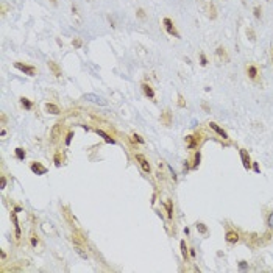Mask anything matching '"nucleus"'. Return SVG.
<instances>
[{
	"label": "nucleus",
	"mask_w": 273,
	"mask_h": 273,
	"mask_svg": "<svg viewBox=\"0 0 273 273\" xmlns=\"http://www.w3.org/2000/svg\"><path fill=\"white\" fill-rule=\"evenodd\" d=\"M237 240H239V234H237L236 231H228V233H226V242L236 243Z\"/></svg>",
	"instance_id": "obj_12"
},
{
	"label": "nucleus",
	"mask_w": 273,
	"mask_h": 273,
	"mask_svg": "<svg viewBox=\"0 0 273 273\" xmlns=\"http://www.w3.org/2000/svg\"><path fill=\"white\" fill-rule=\"evenodd\" d=\"M268 226H271V228H273V212L268 215Z\"/></svg>",
	"instance_id": "obj_34"
},
{
	"label": "nucleus",
	"mask_w": 273,
	"mask_h": 273,
	"mask_svg": "<svg viewBox=\"0 0 273 273\" xmlns=\"http://www.w3.org/2000/svg\"><path fill=\"white\" fill-rule=\"evenodd\" d=\"M55 164H56V166H59V164H61V162H59V156H58V155L55 156Z\"/></svg>",
	"instance_id": "obj_37"
},
{
	"label": "nucleus",
	"mask_w": 273,
	"mask_h": 273,
	"mask_svg": "<svg viewBox=\"0 0 273 273\" xmlns=\"http://www.w3.org/2000/svg\"><path fill=\"white\" fill-rule=\"evenodd\" d=\"M161 122H162L166 126L172 125V112H170V109H166V111L161 114Z\"/></svg>",
	"instance_id": "obj_8"
},
{
	"label": "nucleus",
	"mask_w": 273,
	"mask_h": 273,
	"mask_svg": "<svg viewBox=\"0 0 273 273\" xmlns=\"http://www.w3.org/2000/svg\"><path fill=\"white\" fill-rule=\"evenodd\" d=\"M72 45H73V47H77V49H80V47L83 45V41H81L80 38H73V41H72Z\"/></svg>",
	"instance_id": "obj_23"
},
{
	"label": "nucleus",
	"mask_w": 273,
	"mask_h": 273,
	"mask_svg": "<svg viewBox=\"0 0 273 273\" xmlns=\"http://www.w3.org/2000/svg\"><path fill=\"white\" fill-rule=\"evenodd\" d=\"M136 16H138L139 19H142V21L147 17V16H145V11H144L142 8H139V10H138V13H136Z\"/></svg>",
	"instance_id": "obj_25"
},
{
	"label": "nucleus",
	"mask_w": 273,
	"mask_h": 273,
	"mask_svg": "<svg viewBox=\"0 0 273 273\" xmlns=\"http://www.w3.org/2000/svg\"><path fill=\"white\" fill-rule=\"evenodd\" d=\"M186 142H187V147L192 150L198 145L200 142V136H186Z\"/></svg>",
	"instance_id": "obj_6"
},
{
	"label": "nucleus",
	"mask_w": 273,
	"mask_h": 273,
	"mask_svg": "<svg viewBox=\"0 0 273 273\" xmlns=\"http://www.w3.org/2000/svg\"><path fill=\"white\" fill-rule=\"evenodd\" d=\"M247 73H248V77L251 80H256V77H257V67L256 66H248L247 67Z\"/></svg>",
	"instance_id": "obj_15"
},
{
	"label": "nucleus",
	"mask_w": 273,
	"mask_h": 273,
	"mask_svg": "<svg viewBox=\"0 0 273 273\" xmlns=\"http://www.w3.org/2000/svg\"><path fill=\"white\" fill-rule=\"evenodd\" d=\"M31 243H33V245H36V243H38V239H36V237H35V236H33V237H31Z\"/></svg>",
	"instance_id": "obj_38"
},
{
	"label": "nucleus",
	"mask_w": 273,
	"mask_h": 273,
	"mask_svg": "<svg viewBox=\"0 0 273 273\" xmlns=\"http://www.w3.org/2000/svg\"><path fill=\"white\" fill-rule=\"evenodd\" d=\"M50 3H52L53 7H58V2H56V0H50Z\"/></svg>",
	"instance_id": "obj_39"
},
{
	"label": "nucleus",
	"mask_w": 273,
	"mask_h": 273,
	"mask_svg": "<svg viewBox=\"0 0 273 273\" xmlns=\"http://www.w3.org/2000/svg\"><path fill=\"white\" fill-rule=\"evenodd\" d=\"M21 101H22V105H24V108H25V109H31V106H33V105H31V101H30L28 98L22 97V98H21Z\"/></svg>",
	"instance_id": "obj_21"
},
{
	"label": "nucleus",
	"mask_w": 273,
	"mask_h": 273,
	"mask_svg": "<svg viewBox=\"0 0 273 273\" xmlns=\"http://www.w3.org/2000/svg\"><path fill=\"white\" fill-rule=\"evenodd\" d=\"M240 159H242L243 167H245L247 170H250V169H251V159H250V156H248L247 150H240Z\"/></svg>",
	"instance_id": "obj_5"
},
{
	"label": "nucleus",
	"mask_w": 273,
	"mask_h": 273,
	"mask_svg": "<svg viewBox=\"0 0 273 273\" xmlns=\"http://www.w3.org/2000/svg\"><path fill=\"white\" fill-rule=\"evenodd\" d=\"M14 67L16 69H19L21 72H24L25 75H28V77H35L36 75V67L35 66H28V64H22V63H14Z\"/></svg>",
	"instance_id": "obj_1"
},
{
	"label": "nucleus",
	"mask_w": 273,
	"mask_h": 273,
	"mask_svg": "<svg viewBox=\"0 0 273 273\" xmlns=\"http://www.w3.org/2000/svg\"><path fill=\"white\" fill-rule=\"evenodd\" d=\"M59 131H61V122H56L52 128V139L56 141L58 139V136H59Z\"/></svg>",
	"instance_id": "obj_13"
},
{
	"label": "nucleus",
	"mask_w": 273,
	"mask_h": 273,
	"mask_svg": "<svg viewBox=\"0 0 273 273\" xmlns=\"http://www.w3.org/2000/svg\"><path fill=\"white\" fill-rule=\"evenodd\" d=\"M180 247H181L183 257H184V259H187V247H186V242H184V240H181V242H180Z\"/></svg>",
	"instance_id": "obj_20"
},
{
	"label": "nucleus",
	"mask_w": 273,
	"mask_h": 273,
	"mask_svg": "<svg viewBox=\"0 0 273 273\" xmlns=\"http://www.w3.org/2000/svg\"><path fill=\"white\" fill-rule=\"evenodd\" d=\"M209 126H211V128H212V129H214V131H215L217 134H220V136H222L223 139H228V134H226V131H225L223 128H220V126H219L217 123L211 122V123H209Z\"/></svg>",
	"instance_id": "obj_9"
},
{
	"label": "nucleus",
	"mask_w": 273,
	"mask_h": 273,
	"mask_svg": "<svg viewBox=\"0 0 273 273\" xmlns=\"http://www.w3.org/2000/svg\"><path fill=\"white\" fill-rule=\"evenodd\" d=\"M200 159H201V155H200V153H195V162H194V169H197V167H198V164H200Z\"/></svg>",
	"instance_id": "obj_27"
},
{
	"label": "nucleus",
	"mask_w": 273,
	"mask_h": 273,
	"mask_svg": "<svg viewBox=\"0 0 273 273\" xmlns=\"http://www.w3.org/2000/svg\"><path fill=\"white\" fill-rule=\"evenodd\" d=\"M166 208H167V215H169V217H172V203L169 201V203L166 205Z\"/></svg>",
	"instance_id": "obj_30"
},
{
	"label": "nucleus",
	"mask_w": 273,
	"mask_h": 273,
	"mask_svg": "<svg viewBox=\"0 0 273 273\" xmlns=\"http://www.w3.org/2000/svg\"><path fill=\"white\" fill-rule=\"evenodd\" d=\"M0 186H2V189H5V187H7V178H5V177L0 178Z\"/></svg>",
	"instance_id": "obj_31"
},
{
	"label": "nucleus",
	"mask_w": 273,
	"mask_h": 273,
	"mask_svg": "<svg viewBox=\"0 0 273 273\" xmlns=\"http://www.w3.org/2000/svg\"><path fill=\"white\" fill-rule=\"evenodd\" d=\"M197 229H198V233H201V234H206V233H208V228H206L205 223H197Z\"/></svg>",
	"instance_id": "obj_22"
},
{
	"label": "nucleus",
	"mask_w": 273,
	"mask_h": 273,
	"mask_svg": "<svg viewBox=\"0 0 273 273\" xmlns=\"http://www.w3.org/2000/svg\"><path fill=\"white\" fill-rule=\"evenodd\" d=\"M136 161L139 162V166L142 167L144 172H150V164H148V161L145 159L144 155H139V153H138V155H136Z\"/></svg>",
	"instance_id": "obj_4"
},
{
	"label": "nucleus",
	"mask_w": 273,
	"mask_h": 273,
	"mask_svg": "<svg viewBox=\"0 0 273 273\" xmlns=\"http://www.w3.org/2000/svg\"><path fill=\"white\" fill-rule=\"evenodd\" d=\"M209 17H211L212 21L217 17V11H215V7H214V3H211V5H209Z\"/></svg>",
	"instance_id": "obj_18"
},
{
	"label": "nucleus",
	"mask_w": 273,
	"mask_h": 273,
	"mask_svg": "<svg viewBox=\"0 0 273 273\" xmlns=\"http://www.w3.org/2000/svg\"><path fill=\"white\" fill-rule=\"evenodd\" d=\"M45 111L50 112V114H55V115L59 114V108H58L56 105H53V103H47V105H45Z\"/></svg>",
	"instance_id": "obj_16"
},
{
	"label": "nucleus",
	"mask_w": 273,
	"mask_h": 273,
	"mask_svg": "<svg viewBox=\"0 0 273 273\" xmlns=\"http://www.w3.org/2000/svg\"><path fill=\"white\" fill-rule=\"evenodd\" d=\"M162 24H164V28H166V31H167L170 36H173V38H181V36H180V33L177 31V28H175L173 22H172L169 17H166V19L162 21Z\"/></svg>",
	"instance_id": "obj_2"
},
{
	"label": "nucleus",
	"mask_w": 273,
	"mask_h": 273,
	"mask_svg": "<svg viewBox=\"0 0 273 273\" xmlns=\"http://www.w3.org/2000/svg\"><path fill=\"white\" fill-rule=\"evenodd\" d=\"M200 61H201V63H200L201 66H206V64H208V59H206V56H205L203 53L200 55Z\"/></svg>",
	"instance_id": "obj_29"
},
{
	"label": "nucleus",
	"mask_w": 273,
	"mask_h": 273,
	"mask_svg": "<svg viewBox=\"0 0 273 273\" xmlns=\"http://www.w3.org/2000/svg\"><path fill=\"white\" fill-rule=\"evenodd\" d=\"M16 156H17V159H24V158H25L24 148H16Z\"/></svg>",
	"instance_id": "obj_24"
},
{
	"label": "nucleus",
	"mask_w": 273,
	"mask_h": 273,
	"mask_svg": "<svg viewBox=\"0 0 273 273\" xmlns=\"http://www.w3.org/2000/svg\"><path fill=\"white\" fill-rule=\"evenodd\" d=\"M178 98H180V101H178V105H180V106H181V108H183V106H184V98H183V97H181V95H180V97H178Z\"/></svg>",
	"instance_id": "obj_36"
},
{
	"label": "nucleus",
	"mask_w": 273,
	"mask_h": 273,
	"mask_svg": "<svg viewBox=\"0 0 273 273\" xmlns=\"http://www.w3.org/2000/svg\"><path fill=\"white\" fill-rule=\"evenodd\" d=\"M75 250H77V253H78L81 257H84V259L87 257V254H86V253H83V250H81V247H80V245H75Z\"/></svg>",
	"instance_id": "obj_26"
},
{
	"label": "nucleus",
	"mask_w": 273,
	"mask_h": 273,
	"mask_svg": "<svg viewBox=\"0 0 273 273\" xmlns=\"http://www.w3.org/2000/svg\"><path fill=\"white\" fill-rule=\"evenodd\" d=\"M253 13H254V17H256V19H261V8H259V7H254Z\"/></svg>",
	"instance_id": "obj_28"
},
{
	"label": "nucleus",
	"mask_w": 273,
	"mask_h": 273,
	"mask_svg": "<svg viewBox=\"0 0 273 273\" xmlns=\"http://www.w3.org/2000/svg\"><path fill=\"white\" fill-rule=\"evenodd\" d=\"M72 138H73V133H69V134H67V139H66V145H69V144H70Z\"/></svg>",
	"instance_id": "obj_33"
},
{
	"label": "nucleus",
	"mask_w": 273,
	"mask_h": 273,
	"mask_svg": "<svg viewBox=\"0 0 273 273\" xmlns=\"http://www.w3.org/2000/svg\"><path fill=\"white\" fill-rule=\"evenodd\" d=\"M142 91H144V94H145L148 98H155V91H153V87H152L150 84L144 83V84H142Z\"/></svg>",
	"instance_id": "obj_11"
},
{
	"label": "nucleus",
	"mask_w": 273,
	"mask_h": 273,
	"mask_svg": "<svg viewBox=\"0 0 273 273\" xmlns=\"http://www.w3.org/2000/svg\"><path fill=\"white\" fill-rule=\"evenodd\" d=\"M247 35H250V39H251V41H254V33H253L251 30H248V31H247Z\"/></svg>",
	"instance_id": "obj_35"
},
{
	"label": "nucleus",
	"mask_w": 273,
	"mask_h": 273,
	"mask_svg": "<svg viewBox=\"0 0 273 273\" xmlns=\"http://www.w3.org/2000/svg\"><path fill=\"white\" fill-rule=\"evenodd\" d=\"M245 267H247V264H245V261H242L240 262V268H245Z\"/></svg>",
	"instance_id": "obj_40"
},
{
	"label": "nucleus",
	"mask_w": 273,
	"mask_h": 273,
	"mask_svg": "<svg viewBox=\"0 0 273 273\" xmlns=\"http://www.w3.org/2000/svg\"><path fill=\"white\" fill-rule=\"evenodd\" d=\"M13 222H14V226H16V236L19 237L21 236V229H19V222H17V217H16V212H13Z\"/></svg>",
	"instance_id": "obj_17"
},
{
	"label": "nucleus",
	"mask_w": 273,
	"mask_h": 273,
	"mask_svg": "<svg viewBox=\"0 0 273 273\" xmlns=\"http://www.w3.org/2000/svg\"><path fill=\"white\" fill-rule=\"evenodd\" d=\"M31 172H35L36 175H44V173H47V167H44L39 162H33L31 164Z\"/></svg>",
	"instance_id": "obj_7"
},
{
	"label": "nucleus",
	"mask_w": 273,
	"mask_h": 273,
	"mask_svg": "<svg viewBox=\"0 0 273 273\" xmlns=\"http://www.w3.org/2000/svg\"><path fill=\"white\" fill-rule=\"evenodd\" d=\"M217 56H219V58H225V61H228V56H226V52H225L223 47H219V49H217Z\"/></svg>",
	"instance_id": "obj_19"
},
{
	"label": "nucleus",
	"mask_w": 273,
	"mask_h": 273,
	"mask_svg": "<svg viewBox=\"0 0 273 273\" xmlns=\"http://www.w3.org/2000/svg\"><path fill=\"white\" fill-rule=\"evenodd\" d=\"M97 134H98V136H101V138L105 139V142H108V144H115V141L111 138L109 134H106L105 131H101V129H97Z\"/></svg>",
	"instance_id": "obj_14"
},
{
	"label": "nucleus",
	"mask_w": 273,
	"mask_h": 273,
	"mask_svg": "<svg viewBox=\"0 0 273 273\" xmlns=\"http://www.w3.org/2000/svg\"><path fill=\"white\" fill-rule=\"evenodd\" d=\"M133 138H134V139H136V141H138V142H139V144H144V139H142V138H141V136H138V134H133Z\"/></svg>",
	"instance_id": "obj_32"
},
{
	"label": "nucleus",
	"mask_w": 273,
	"mask_h": 273,
	"mask_svg": "<svg viewBox=\"0 0 273 273\" xmlns=\"http://www.w3.org/2000/svg\"><path fill=\"white\" fill-rule=\"evenodd\" d=\"M49 69L53 72V75H55L56 78L61 77V69H59V66H58L55 61H49Z\"/></svg>",
	"instance_id": "obj_10"
},
{
	"label": "nucleus",
	"mask_w": 273,
	"mask_h": 273,
	"mask_svg": "<svg viewBox=\"0 0 273 273\" xmlns=\"http://www.w3.org/2000/svg\"><path fill=\"white\" fill-rule=\"evenodd\" d=\"M253 167H254V172H259V166H257V164H254Z\"/></svg>",
	"instance_id": "obj_41"
},
{
	"label": "nucleus",
	"mask_w": 273,
	"mask_h": 273,
	"mask_svg": "<svg viewBox=\"0 0 273 273\" xmlns=\"http://www.w3.org/2000/svg\"><path fill=\"white\" fill-rule=\"evenodd\" d=\"M84 100H87V101H92V103H95V105H100V106H106V100H103L100 95H95V94H84V97H83Z\"/></svg>",
	"instance_id": "obj_3"
}]
</instances>
